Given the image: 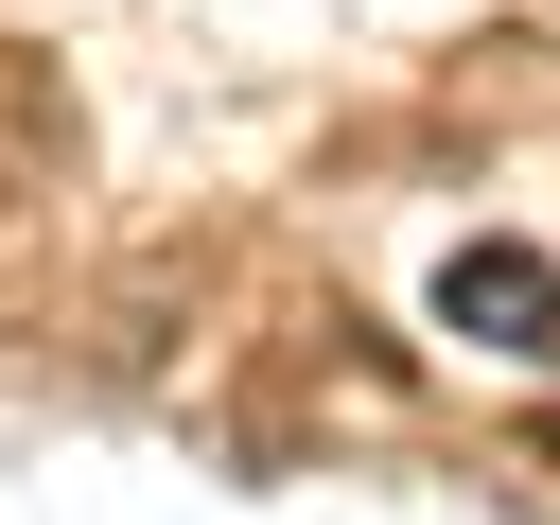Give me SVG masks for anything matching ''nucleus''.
I'll return each mask as SVG.
<instances>
[{"label": "nucleus", "instance_id": "obj_1", "mask_svg": "<svg viewBox=\"0 0 560 525\" xmlns=\"http://www.w3.org/2000/svg\"><path fill=\"white\" fill-rule=\"evenodd\" d=\"M438 315H455L472 350H560V262H542V245H455V262H438Z\"/></svg>", "mask_w": 560, "mask_h": 525}]
</instances>
